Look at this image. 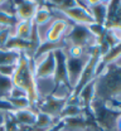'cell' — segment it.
Returning <instances> with one entry per match:
<instances>
[{
	"label": "cell",
	"instance_id": "obj_1",
	"mask_svg": "<svg viewBox=\"0 0 121 131\" xmlns=\"http://www.w3.org/2000/svg\"><path fill=\"white\" fill-rule=\"evenodd\" d=\"M95 100L104 103L106 101H116L121 103V66L108 64L105 71L95 80Z\"/></svg>",
	"mask_w": 121,
	"mask_h": 131
},
{
	"label": "cell",
	"instance_id": "obj_2",
	"mask_svg": "<svg viewBox=\"0 0 121 131\" xmlns=\"http://www.w3.org/2000/svg\"><path fill=\"white\" fill-rule=\"evenodd\" d=\"M32 59L33 58L28 57L25 53L20 54V58L17 62L12 81L15 87H19L27 92L28 100L30 102V108L35 111V106L38 103V96H37V91H35V81L34 76H33Z\"/></svg>",
	"mask_w": 121,
	"mask_h": 131
},
{
	"label": "cell",
	"instance_id": "obj_3",
	"mask_svg": "<svg viewBox=\"0 0 121 131\" xmlns=\"http://www.w3.org/2000/svg\"><path fill=\"white\" fill-rule=\"evenodd\" d=\"M66 48L78 47L83 49H91L98 44V38L92 33L90 27L72 24L68 34L64 38Z\"/></svg>",
	"mask_w": 121,
	"mask_h": 131
},
{
	"label": "cell",
	"instance_id": "obj_4",
	"mask_svg": "<svg viewBox=\"0 0 121 131\" xmlns=\"http://www.w3.org/2000/svg\"><path fill=\"white\" fill-rule=\"evenodd\" d=\"M92 54V48L90 50L85 52L83 54L78 56V57H72V56H67L66 58V68H67V77H68V86L71 88V91L73 92L74 88L77 87L81 74L85 69L86 64L88 63L90 58Z\"/></svg>",
	"mask_w": 121,
	"mask_h": 131
},
{
	"label": "cell",
	"instance_id": "obj_5",
	"mask_svg": "<svg viewBox=\"0 0 121 131\" xmlns=\"http://www.w3.org/2000/svg\"><path fill=\"white\" fill-rule=\"evenodd\" d=\"M32 63H33L34 81H37V80L54 78V72H56L54 50L44 52V53H42L39 56L33 57Z\"/></svg>",
	"mask_w": 121,
	"mask_h": 131
},
{
	"label": "cell",
	"instance_id": "obj_6",
	"mask_svg": "<svg viewBox=\"0 0 121 131\" xmlns=\"http://www.w3.org/2000/svg\"><path fill=\"white\" fill-rule=\"evenodd\" d=\"M58 12L64 16L71 24L85 25V27H91V25L95 24V21H93L91 14L88 13V10L86 9L83 1H76L74 6L68 8V9H63V10H58Z\"/></svg>",
	"mask_w": 121,
	"mask_h": 131
},
{
	"label": "cell",
	"instance_id": "obj_7",
	"mask_svg": "<svg viewBox=\"0 0 121 131\" xmlns=\"http://www.w3.org/2000/svg\"><path fill=\"white\" fill-rule=\"evenodd\" d=\"M67 101L68 100H61V98H56L53 96H49V97H46L43 100H40V101H38V103L35 106V111L48 115L52 118L59 121V116L62 114Z\"/></svg>",
	"mask_w": 121,
	"mask_h": 131
},
{
	"label": "cell",
	"instance_id": "obj_8",
	"mask_svg": "<svg viewBox=\"0 0 121 131\" xmlns=\"http://www.w3.org/2000/svg\"><path fill=\"white\" fill-rule=\"evenodd\" d=\"M86 9L88 13L91 14L95 24L104 27L106 25L107 21V16H108V4L110 1H101V0H96V1H83Z\"/></svg>",
	"mask_w": 121,
	"mask_h": 131
},
{
	"label": "cell",
	"instance_id": "obj_9",
	"mask_svg": "<svg viewBox=\"0 0 121 131\" xmlns=\"http://www.w3.org/2000/svg\"><path fill=\"white\" fill-rule=\"evenodd\" d=\"M39 5H40V1H33V0L14 1V16L17 21L33 20Z\"/></svg>",
	"mask_w": 121,
	"mask_h": 131
},
{
	"label": "cell",
	"instance_id": "obj_10",
	"mask_svg": "<svg viewBox=\"0 0 121 131\" xmlns=\"http://www.w3.org/2000/svg\"><path fill=\"white\" fill-rule=\"evenodd\" d=\"M54 58H56L54 81H56V83H61V84L68 86L67 68H66V58H67L66 52H64L63 49H56V50H54Z\"/></svg>",
	"mask_w": 121,
	"mask_h": 131
},
{
	"label": "cell",
	"instance_id": "obj_11",
	"mask_svg": "<svg viewBox=\"0 0 121 131\" xmlns=\"http://www.w3.org/2000/svg\"><path fill=\"white\" fill-rule=\"evenodd\" d=\"M85 117V110L80 106L77 102V98L71 96L59 116L61 121H67V120H76V118H83Z\"/></svg>",
	"mask_w": 121,
	"mask_h": 131
},
{
	"label": "cell",
	"instance_id": "obj_12",
	"mask_svg": "<svg viewBox=\"0 0 121 131\" xmlns=\"http://www.w3.org/2000/svg\"><path fill=\"white\" fill-rule=\"evenodd\" d=\"M95 92H96V86H95V80L90 83H87L86 86L73 97L77 98V102L80 103V106L86 111L90 110L93 100H95Z\"/></svg>",
	"mask_w": 121,
	"mask_h": 131
},
{
	"label": "cell",
	"instance_id": "obj_13",
	"mask_svg": "<svg viewBox=\"0 0 121 131\" xmlns=\"http://www.w3.org/2000/svg\"><path fill=\"white\" fill-rule=\"evenodd\" d=\"M12 115H13V117L17 121L18 125L23 126V127H32V126H34L35 120H37V111L32 110V108L12 111Z\"/></svg>",
	"mask_w": 121,
	"mask_h": 131
},
{
	"label": "cell",
	"instance_id": "obj_14",
	"mask_svg": "<svg viewBox=\"0 0 121 131\" xmlns=\"http://www.w3.org/2000/svg\"><path fill=\"white\" fill-rule=\"evenodd\" d=\"M33 27H34L33 20L18 21L17 25L14 27V30H13V37H15L20 40H24V42H29L32 32H33Z\"/></svg>",
	"mask_w": 121,
	"mask_h": 131
},
{
	"label": "cell",
	"instance_id": "obj_15",
	"mask_svg": "<svg viewBox=\"0 0 121 131\" xmlns=\"http://www.w3.org/2000/svg\"><path fill=\"white\" fill-rule=\"evenodd\" d=\"M101 39L108 46L110 49L115 48L121 44V32L116 28H106Z\"/></svg>",
	"mask_w": 121,
	"mask_h": 131
},
{
	"label": "cell",
	"instance_id": "obj_16",
	"mask_svg": "<svg viewBox=\"0 0 121 131\" xmlns=\"http://www.w3.org/2000/svg\"><path fill=\"white\" fill-rule=\"evenodd\" d=\"M57 122H58L57 120L52 118L48 115L42 114V112H37V120H35L33 129L37 131H47L49 130L51 127H53Z\"/></svg>",
	"mask_w": 121,
	"mask_h": 131
},
{
	"label": "cell",
	"instance_id": "obj_17",
	"mask_svg": "<svg viewBox=\"0 0 121 131\" xmlns=\"http://www.w3.org/2000/svg\"><path fill=\"white\" fill-rule=\"evenodd\" d=\"M52 18H53V14L51 12V8L48 5H42V3H40V5H39V8H38V10L35 13L34 18H33V23H34L35 27H40V25L48 23Z\"/></svg>",
	"mask_w": 121,
	"mask_h": 131
},
{
	"label": "cell",
	"instance_id": "obj_18",
	"mask_svg": "<svg viewBox=\"0 0 121 131\" xmlns=\"http://www.w3.org/2000/svg\"><path fill=\"white\" fill-rule=\"evenodd\" d=\"M20 52L15 50H8V49H0V66H13L17 64L20 58Z\"/></svg>",
	"mask_w": 121,
	"mask_h": 131
},
{
	"label": "cell",
	"instance_id": "obj_19",
	"mask_svg": "<svg viewBox=\"0 0 121 131\" xmlns=\"http://www.w3.org/2000/svg\"><path fill=\"white\" fill-rule=\"evenodd\" d=\"M5 102H8L12 107V111H17V110H25V108H30V102L27 97L24 98H12L6 97L4 100Z\"/></svg>",
	"mask_w": 121,
	"mask_h": 131
},
{
	"label": "cell",
	"instance_id": "obj_20",
	"mask_svg": "<svg viewBox=\"0 0 121 131\" xmlns=\"http://www.w3.org/2000/svg\"><path fill=\"white\" fill-rule=\"evenodd\" d=\"M13 81L12 78L0 76V101H4L5 98L9 96L12 88H13Z\"/></svg>",
	"mask_w": 121,
	"mask_h": 131
},
{
	"label": "cell",
	"instance_id": "obj_21",
	"mask_svg": "<svg viewBox=\"0 0 121 131\" xmlns=\"http://www.w3.org/2000/svg\"><path fill=\"white\" fill-rule=\"evenodd\" d=\"M17 19L15 16L4 12H0V29L6 28V29H14V27L17 25Z\"/></svg>",
	"mask_w": 121,
	"mask_h": 131
},
{
	"label": "cell",
	"instance_id": "obj_22",
	"mask_svg": "<svg viewBox=\"0 0 121 131\" xmlns=\"http://www.w3.org/2000/svg\"><path fill=\"white\" fill-rule=\"evenodd\" d=\"M20 126L17 124V121L14 120L12 111L6 112V117H5V122H4V130L5 131H19Z\"/></svg>",
	"mask_w": 121,
	"mask_h": 131
},
{
	"label": "cell",
	"instance_id": "obj_23",
	"mask_svg": "<svg viewBox=\"0 0 121 131\" xmlns=\"http://www.w3.org/2000/svg\"><path fill=\"white\" fill-rule=\"evenodd\" d=\"M13 30L14 29H6V28L0 29V49H5L9 39L13 37Z\"/></svg>",
	"mask_w": 121,
	"mask_h": 131
},
{
	"label": "cell",
	"instance_id": "obj_24",
	"mask_svg": "<svg viewBox=\"0 0 121 131\" xmlns=\"http://www.w3.org/2000/svg\"><path fill=\"white\" fill-rule=\"evenodd\" d=\"M15 66H0V76H4V77H8V78H12L13 74H14V71H15Z\"/></svg>",
	"mask_w": 121,
	"mask_h": 131
},
{
	"label": "cell",
	"instance_id": "obj_25",
	"mask_svg": "<svg viewBox=\"0 0 121 131\" xmlns=\"http://www.w3.org/2000/svg\"><path fill=\"white\" fill-rule=\"evenodd\" d=\"M8 97H12V98H24V97H27L28 98V95H27V92L23 91L21 88L13 86V88H12V91H10V93H9Z\"/></svg>",
	"mask_w": 121,
	"mask_h": 131
},
{
	"label": "cell",
	"instance_id": "obj_26",
	"mask_svg": "<svg viewBox=\"0 0 121 131\" xmlns=\"http://www.w3.org/2000/svg\"><path fill=\"white\" fill-rule=\"evenodd\" d=\"M6 110H1L0 108V127L4 126V122H5V117H6Z\"/></svg>",
	"mask_w": 121,
	"mask_h": 131
},
{
	"label": "cell",
	"instance_id": "obj_27",
	"mask_svg": "<svg viewBox=\"0 0 121 131\" xmlns=\"http://www.w3.org/2000/svg\"><path fill=\"white\" fill-rule=\"evenodd\" d=\"M116 131H121V114L117 117V121H116Z\"/></svg>",
	"mask_w": 121,
	"mask_h": 131
},
{
	"label": "cell",
	"instance_id": "obj_28",
	"mask_svg": "<svg viewBox=\"0 0 121 131\" xmlns=\"http://www.w3.org/2000/svg\"><path fill=\"white\" fill-rule=\"evenodd\" d=\"M0 131H5L4 130V126H1V127H0Z\"/></svg>",
	"mask_w": 121,
	"mask_h": 131
},
{
	"label": "cell",
	"instance_id": "obj_29",
	"mask_svg": "<svg viewBox=\"0 0 121 131\" xmlns=\"http://www.w3.org/2000/svg\"><path fill=\"white\" fill-rule=\"evenodd\" d=\"M62 131H64V130H63V129H62Z\"/></svg>",
	"mask_w": 121,
	"mask_h": 131
},
{
	"label": "cell",
	"instance_id": "obj_30",
	"mask_svg": "<svg viewBox=\"0 0 121 131\" xmlns=\"http://www.w3.org/2000/svg\"><path fill=\"white\" fill-rule=\"evenodd\" d=\"M120 5H121V1H120Z\"/></svg>",
	"mask_w": 121,
	"mask_h": 131
}]
</instances>
